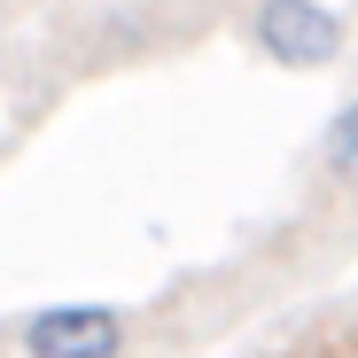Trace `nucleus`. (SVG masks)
Segmentation results:
<instances>
[{"label":"nucleus","instance_id":"nucleus-1","mask_svg":"<svg viewBox=\"0 0 358 358\" xmlns=\"http://www.w3.org/2000/svg\"><path fill=\"white\" fill-rule=\"evenodd\" d=\"M250 39L273 55V63H288V71H320V63L343 55V24H335V8H320V0H265Z\"/></svg>","mask_w":358,"mask_h":358},{"label":"nucleus","instance_id":"nucleus-2","mask_svg":"<svg viewBox=\"0 0 358 358\" xmlns=\"http://www.w3.org/2000/svg\"><path fill=\"white\" fill-rule=\"evenodd\" d=\"M24 350L31 358H117L125 350V320L109 304H55V312L24 320Z\"/></svg>","mask_w":358,"mask_h":358},{"label":"nucleus","instance_id":"nucleus-3","mask_svg":"<svg viewBox=\"0 0 358 358\" xmlns=\"http://www.w3.org/2000/svg\"><path fill=\"white\" fill-rule=\"evenodd\" d=\"M327 171L343 179V187H358V101L327 125Z\"/></svg>","mask_w":358,"mask_h":358}]
</instances>
